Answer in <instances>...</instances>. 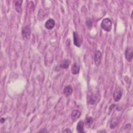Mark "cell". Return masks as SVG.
<instances>
[{
	"mask_svg": "<svg viewBox=\"0 0 133 133\" xmlns=\"http://www.w3.org/2000/svg\"><path fill=\"white\" fill-rule=\"evenodd\" d=\"M81 112L78 110H74L71 113V119L73 121H76L81 116Z\"/></svg>",
	"mask_w": 133,
	"mask_h": 133,
	"instance_id": "cell-8",
	"label": "cell"
},
{
	"mask_svg": "<svg viewBox=\"0 0 133 133\" xmlns=\"http://www.w3.org/2000/svg\"><path fill=\"white\" fill-rule=\"evenodd\" d=\"M112 23L111 20L108 18L103 19L101 23V27L103 30L110 32L112 29Z\"/></svg>",
	"mask_w": 133,
	"mask_h": 133,
	"instance_id": "cell-1",
	"label": "cell"
},
{
	"mask_svg": "<svg viewBox=\"0 0 133 133\" xmlns=\"http://www.w3.org/2000/svg\"><path fill=\"white\" fill-rule=\"evenodd\" d=\"M101 58H102L101 53L100 51L97 50L95 53V59H94L95 64L97 67H98L100 66L101 62Z\"/></svg>",
	"mask_w": 133,
	"mask_h": 133,
	"instance_id": "cell-6",
	"label": "cell"
},
{
	"mask_svg": "<svg viewBox=\"0 0 133 133\" xmlns=\"http://www.w3.org/2000/svg\"><path fill=\"white\" fill-rule=\"evenodd\" d=\"M70 64V61L68 59H65L63 61L61 64L59 65V67L62 69H67L69 68Z\"/></svg>",
	"mask_w": 133,
	"mask_h": 133,
	"instance_id": "cell-13",
	"label": "cell"
},
{
	"mask_svg": "<svg viewBox=\"0 0 133 133\" xmlns=\"http://www.w3.org/2000/svg\"><path fill=\"white\" fill-rule=\"evenodd\" d=\"M93 123V118L91 116L87 117L85 120V124L86 126L90 127Z\"/></svg>",
	"mask_w": 133,
	"mask_h": 133,
	"instance_id": "cell-15",
	"label": "cell"
},
{
	"mask_svg": "<svg viewBox=\"0 0 133 133\" xmlns=\"http://www.w3.org/2000/svg\"><path fill=\"white\" fill-rule=\"evenodd\" d=\"M125 57L126 59L129 63L132 62V47L131 46L127 47L125 51Z\"/></svg>",
	"mask_w": 133,
	"mask_h": 133,
	"instance_id": "cell-4",
	"label": "cell"
},
{
	"mask_svg": "<svg viewBox=\"0 0 133 133\" xmlns=\"http://www.w3.org/2000/svg\"><path fill=\"white\" fill-rule=\"evenodd\" d=\"M80 67L76 63H74L71 67V72L73 75H78L80 72Z\"/></svg>",
	"mask_w": 133,
	"mask_h": 133,
	"instance_id": "cell-10",
	"label": "cell"
},
{
	"mask_svg": "<svg viewBox=\"0 0 133 133\" xmlns=\"http://www.w3.org/2000/svg\"><path fill=\"white\" fill-rule=\"evenodd\" d=\"M73 43L74 45L78 47H80L81 45V41L77 32H73Z\"/></svg>",
	"mask_w": 133,
	"mask_h": 133,
	"instance_id": "cell-5",
	"label": "cell"
},
{
	"mask_svg": "<svg viewBox=\"0 0 133 133\" xmlns=\"http://www.w3.org/2000/svg\"><path fill=\"white\" fill-rule=\"evenodd\" d=\"M73 92L72 87L70 85L66 86L64 90V94L66 97L70 96Z\"/></svg>",
	"mask_w": 133,
	"mask_h": 133,
	"instance_id": "cell-9",
	"label": "cell"
},
{
	"mask_svg": "<svg viewBox=\"0 0 133 133\" xmlns=\"http://www.w3.org/2000/svg\"><path fill=\"white\" fill-rule=\"evenodd\" d=\"M5 119H4V118H3V117L1 118V121H0V122H1V123L2 124L4 123L5 122Z\"/></svg>",
	"mask_w": 133,
	"mask_h": 133,
	"instance_id": "cell-20",
	"label": "cell"
},
{
	"mask_svg": "<svg viewBox=\"0 0 133 133\" xmlns=\"http://www.w3.org/2000/svg\"><path fill=\"white\" fill-rule=\"evenodd\" d=\"M123 93V90L120 87H116L114 91L113 97L115 101L118 102L121 99Z\"/></svg>",
	"mask_w": 133,
	"mask_h": 133,
	"instance_id": "cell-2",
	"label": "cell"
},
{
	"mask_svg": "<svg viewBox=\"0 0 133 133\" xmlns=\"http://www.w3.org/2000/svg\"><path fill=\"white\" fill-rule=\"evenodd\" d=\"M21 33L24 39L29 40L31 35V29L29 26H25L22 28Z\"/></svg>",
	"mask_w": 133,
	"mask_h": 133,
	"instance_id": "cell-3",
	"label": "cell"
},
{
	"mask_svg": "<svg viewBox=\"0 0 133 133\" xmlns=\"http://www.w3.org/2000/svg\"><path fill=\"white\" fill-rule=\"evenodd\" d=\"M22 3V1H17L15 2V10L18 13H20L21 12Z\"/></svg>",
	"mask_w": 133,
	"mask_h": 133,
	"instance_id": "cell-14",
	"label": "cell"
},
{
	"mask_svg": "<svg viewBox=\"0 0 133 133\" xmlns=\"http://www.w3.org/2000/svg\"><path fill=\"white\" fill-rule=\"evenodd\" d=\"M117 121L116 119H113L110 123V127L111 129L114 128L116 126H117Z\"/></svg>",
	"mask_w": 133,
	"mask_h": 133,
	"instance_id": "cell-17",
	"label": "cell"
},
{
	"mask_svg": "<svg viewBox=\"0 0 133 133\" xmlns=\"http://www.w3.org/2000/svg\"><path fill=\"white\" fill-rule=\"evenodd\" d=\"M84 123L82 120H80L77 124V131L80 133L85 132L84 130Z\"/></svg>",
	"mask_w": 133,
	"mask_h": 133,
	"instance_id": "cell-12",
	"label": "cell"
},
{
	"mask_svg": "<svg viewBox=\"0 0 133 133\" xmlns=\"http://www.w3.org/2000/svg\"><path fill=\"white\" fill-rule=\"evenodd\" d=\"M86 25L88 28L91 29L92 27V25H93L92 19L90 18H87L86 21Z\"/></svg>",
	"mask_w": 133,
	"mask_h": 133,
	"instance_id": "cell-16",
	"label": "cell"
},
{
	"mask_svg": "<svg viewBox=\"0 0 133 133\" xmlns=\"http://www.w3.org/2000/svg\"><path fill=\"white\" fill-rule=\"evenodd\" d=\"M97 99V97L96 95H95L94 94H92L88 97L87 102L89 105H93L96 103Z\"/></svg>",
	"mask_w": 133,
	"mask_h": 133,
	"instance_id": "cell-11",
	"label": "cell"
},
{
	"mask_svg": "<svg viewBox=\"0 0 133 133\" xmlns=\"http://www.w3.org/2000/svg\"><path fill=\"white\" fill-rule=\"evenodd\" d=\"M39 132H48V131H47V129H45V128H43L42 129H41V130H40Z\"/></svg>",
	"mask_w": 133,
	"mask_h": 133,
	"instance_id": "cell-18",
	"label": "cell"
},
{
	"mask_svg": "<svg viewBox=\"0 0 133 133\" xmlns=\"http://www.w3.org/2000/svg\"><path fill=\"white\" fill-rule=\"evenodd\" d=\"M55 26V21L53 19H48L45 23V27L48 30H52Z\"/></svg>",
	"mask_w": 133,
	"mask_h": 133,
	"instance_id": "cell-7",
	"label": "cell"
},
{
	"mask_svg": "<svg viewBox=\"0 0 133 133\" xmlns=\"http://www.w3.org/2000/svg\"><path fill=\"white\" fill-rule=\"evenodd\" d=\"M63 132H71L72 131H71V130H70L69 128H68L65 129V130L63 131Z\"/></svg>",
	"mask_w": 133,
	"mask_h": 133,
	"instance_id": "cell-19",
	"label": "cell"
}]
</instances>
